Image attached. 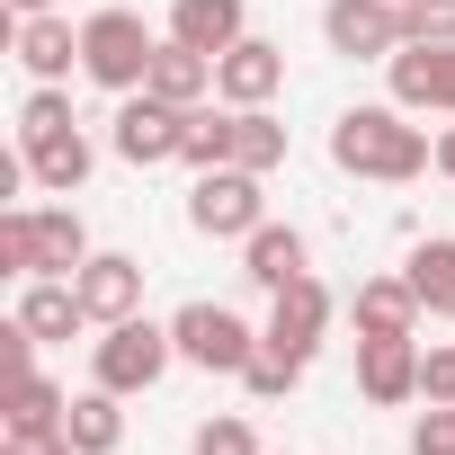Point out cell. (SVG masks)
Listing matches in <instances>:
<instances>
[{"instance_id":"ffe728a7","label":"cell","mask_w":455,"mask_h":455,"mask_svg":"<svg viewBox=\"0 0 455 455\" xmlns=\"http://www.w3.org/2000/svg\"><path fill=\"white\" fill-rule=\"evenodd\" d=\"M19 322H28L36 339H72L90 313H81V286H72V277H28V295H19Z\"/></svg>"},{"instance_id":"1f68e13d","label":"cell","mask_w":455,"mask_h":455,"mask_svg":"<svg viewBox=\"0 0 455 455\" xmlns=\"http://www.w3.org/2000/svg\"><path fill=\"white\" fill-rule=\"evenodd\" d=\"M419 402H455V348H428L419 357Z\"/></svg>"},{"instance_id":"52a82bcc","label":"cell","mask_w":455,"mask_h":455,"mask_svg":"<svg viewBox=\"0 0 455 455\" xmlns=\"http://www.w3.org/2000/svg\"><path fill=\"white\" fill-rule=\"evenodd\" d=\"M179 143H188V108H170V99H152V90H134V99L116 108V161L152 170V161H179Z\"/></svg>"},{"instance_id":"5b68a950","label":"cell","mask_w":455,"mask_h":455,"mask_svg":"<svg viewBox=\"0 0 455 455\" xmlns=\"http://www.w3.org/2000/svg\"><path fill=\"white\" fill-rule=\"evenodd\" d=\"M170 339H179V357L205 366V375H242V366L259 357V331H251L233 304H179V313H170Z\"/></svg>"},{"instance_id":"e0dca14e","label":"cell","mask_w":455,"mask_h":455,"mask_svg":"<svg viewBox=\"0 0 455 455\" xmlns=\"http://www.w3.org/2000/svg\"><path fill=\"white\" fill-rule=\"evenodd\" d=\"M90 268V223L72 205H36V277H81Z\"/></svg>"},{"instance_id":"603a6c76","label":"cell","mask_w":455,"mask_h":455,"mask_svg":"<svg viewBox=\"0 0 455 455\" xmlns=\"http://www.w3.org/2000/svg\"><path fill=\"white\" fill-rule=\"evenodd\" d=\"M63 411H72V402H63L45 375H10V437H54Z\"/></svg>"},{"instance_id":"4dcf8cb0","label":"cell","mask_w":455,"mask_h":455,"mask_svg":"<svg viewBox=\"0 0 455 455\" xmlns=\"http://www.w3.org/2000/svg\"><path fill=\"white\" fill-rule=\"evenodd\" d=\"M411 455H455V402H428L411 419Z\"/></svg>"},{"instance_id":"ba28073f","label":"cell","mask_w":455,"mask_h":455,"mask_svg":"<svg viewBox=\"0 0 455 455\" xmlns=\"http://www.w3.org/2000/svg\"><path fill=\"white\" fill-rule=\"evenodd\" d=\"M322 331H331V295H322V277H295V286H277V313H268L259 348H277V357L304 366L322 348Z\"/></svg>"},{"instance_id":"e575fe53","label":"cell","mask_w":455,"mask_h":455,"mask_svg":"<svg viewBox=\"0 0 455 455\" xmlns=\"http://www.w3.org/2000/svg\"><path fill=\"white\" fill-rule=\"evenodd\" d=\"M10 10H19V19H45V10H54V0H10Z\"/></svg>"},{"instance_id":"9a60e30c","label":"cell","mask_w":455,"mask_h":455,"mask_svg":"<svg viewBox=\"0 0 455 455\" xmlns=\"http://www.w3.org/2000/svg\"><path fill=\"white\" fill-rule=\"evenodd\" d=\"M242 277L268 286V295L295 286V277H313V268H304V233H295V223H259V233L242 242Z\"/></svg>"},{"instance_id":"d6a6232c","label":"cell","mask_w":455,"mask_h":455,"mask_svg":"<svg viewBox=\"0 0 455 455\" xmlns=\"http://www.w3.org/2000/svg\"><path fill=\"white\" fill-rule=\"evenodd\" d=\"M0 455H72V437H63V428H54V437H10Z\"/></svg>"},{"instance_id":"4316f807","label":"cell","mask_w":455,"mask_h":455,"mask_svg":"<svg viewBox=\"0 0 455 455\" xmlns=\"http://www.w3.org/2000/svg\"><path fill=\"white\" fill-rule=\"evenodd\" d=\"M72 125V99L54 90V81H36V99L19 108V143H45V134H63Z\"/></svg>"},{"instance_id":"ac0fdd59","label":"cell","mask_w":455,"mask_h":455,"mask_svg":"<svg viewBox=\"0 0 455 455\" xmlns=\"http://www.w3.org/2000/svg\"><path fill=\"white\" fill-rule=\"evenodd\" d=\"M125 393H108V384H90L72 411H63V437H72V455H116L125 446V411H116Z\"/></svg>"},{"instance_id":"7402d4cb","label":"cell","mask_w":455,"mask_h":455,"mask_svg":"<svg viewBox=\"0 0 455 455\" xmlns=\"http://www.w3.org/2000/svg\"><path fill=\"white\" fill-rule=\"evenodd\" d=\"M72 54H81V36H72V19H19V63L36 72V81H63L72 72Z\"/></svg>"},{"instance_id":"484cf974","label":"cell","mask_w":455,"mask_h":455,"mask_svg":"<svg viewBox=\"0 0 455 455\" xmlns=\"http://www.w3.org/2000/svg\"><path fill=\"white\" fill-rule=\"evenodd\" d=\"M402 45H455V0H402Z\"/></svg>"},{"instance_id":"d6986e66","label":"cell","mask_w":455,"mask_h":455,"mask_svg":"<svg viewBox=\"0 0 455 455\" xmlns=\"http://www.w3.org/2000/svg\"><path fill=\"white\" fill-rule=\"evenodd\" d=\"M143 90H152V99H170V108H196V99L214 90V54H196V45H179V36H170V45L152 54V81H143Z\"/></svg>"},{"instance_id":"9c48e42d","label":"cell","mask_w":455,"mask_h":455,"mask_svg":"<svg viewBox=\"0 0 455 455\" xmlns=\"http://www.w3.org/2000/svg\"><path fill=\"white\" fill-rule=\"evenodd\" d=\"M393 108H411V116H455V45H402L393 63Z\"/></svg>"},{"instance_id":"44dd1931","label":"cell","mask_w":455,"mask_h":455,"mask_svg":"<svg viewBox=\"0 0 455 455\" xmlns=\"http://www.w3.org/2000/svg\"><path fill=\"white\" fill-rule=\"evenodd\" d=\"M19 152H28V179L54 188V196H72V188L90 179V143H81V125H63V134H45V143H19Z\"/></svg>"},{"instance_id":"3957f363","label":"cell","mask_w":455,"mask_h":455,"mask_svg":"<svg viewBox=\"0 0 455 455\" xmlns=\"http://www.w3.org/2000/svg\"><path fill=\"white\" fill-rule=\"evenodd\" d=\"M170 357H179V339H170V322H108V339L90 348V375L108 384V393H152L161 375H170Z\"/></svg>"},{"instance_id":"30bf717a","label":"cell","mask_w":455,"mask_h":455,"mask_svg":"<svg viewBox=\"0 0 455 455\" xmlns=\"http://www.w3.org/2000/svg\"><path fill=\"white\" fill-rule=\"evenodd\" d=\"M72 286H81V313H90L99 331L143 313V259H125V251H90V268H81Z\"/></svg>"},{"instance_id":"cb8c5ba5","label":"cell","mask_w":455,"mask_h":455,"mask_svg":"<svg viewBox=\"0 0 455 455\" xmlns=\"http://www.w3.org/2000/svg\"><path fill=\"white\" fill-rule=\"evenodd\" d=\"M402 277H411V295H419L428 313H446V322H455V242H419Z\"/></svg>"},{"instance_id":"836d02e7","label":"cell","mask_w":455,"mask_h":455,"mask_svg":"<svg viewBox=\"0 0 455 455\" xmlns=\"http://www.w3.org/2000/svg\"><path fill=\"white\" fill-rule=\"evenodd\" d=\"M437 170H446V179H455V125H446V134H437Z\"/></svg>"},{"instance_id":"4fadbf2b","label":"cell","mask_w":455,"mask_h":455,"mask_svg":"<svg viewBox=\"0 0 455 455\" xmlns=\"http://www.w3.org/2000/svg\"><path fill=\"white\" fill-rule=\"evenodd\" d=\"M357 393L366 402H411L419 393V339H357Z\"/></svg>"},{"instance_id":"d4e9b609","label":"cell","mask_w":455,"mask_h":455,"mask_svg":"<svg viewBox=\"0 0 455 455\" xmlns=\"http://www.w3.org/2000/svg\"><path fill=\"white\" fill-rule=\"evenodd\" d=\"M0 268H10V277H36V205H10V214H0Z\"/></svg>"},{"instance_id":"6da1fadb","label":"cell","mask_w":455,"mask_h":455,"mask_svg":"<svg viewBox=\"0 0 455 455\" xmlns=\"http://www.w3.org/2000/svg\"><path fill=\"white\" fill-rule=\"evenodd\" d=\"M331 161H339L348 179L402 188V179H419L437 152H428V134L411 125V108H348V116L331 125Z\"/></svg>"},{"instance_id":"83f0119b","label":"cell","mask_w":455,"mask_h":455,"mask_svg":"<svg viewBox=\"0 0 455 455\" xmlns=\"http://www.w3.org/2000/svg\"><path fill=\"white\" fill-rule=\"evenodd\" d=\"M188 455H259V437H251V419L223 411V419H205V428L188 437Z\"/></svg>"},{"instance_id":"7c38bea8","label":"cell","mask_w":455,"mask_h":455,"mask_svg":"<svg viewBox=\"0 0 455 455\" xmlns=\"http://www.w3.org/2000/svg\"><path fill=\"white\" fill-rule=\"evenodd\" d=\"M419 295H411V277H366L357 295H348V322H357V339H411L419 331Z\"/></svg>"},{"instance_id":"277c9868","label":"cell","mask_w":455,"mask_h":455,"mask_svg":"<svg viewBox=\"0 0 455 455\" xmlns=\"http://www.w3.org/2000/svg\"><path fill=\"white\" fill-rule=\"evenodd\" d=\"M188 223L205 242H251L259 223H268V196H259V170H196V188H188Z\"/></svg>"},{"instance_id":"f546056e","label":"cell","mask_w":455,"mask_h":455,"mask_svg":"<svg viewBox=\"0 0 455 455\" xmlns=\"http://www.w3.org/2000/svg\"><path fill=\"white\" fill-rule=\"evenodd\" d=\"M295 375H304V366H295V357H277V348H259V357L242 366V384H251L259 402H286V393H295Z\"/></svg>"},{"instance_id":"f1b7e54d","label":"cell","mask_w":455,"mask_h":455,"mask_svg":"<svg viewBox=\"0 0 455 455\" xmlns=\"http://www.w3.org/2000/svg\"><path fill=\"white\" fill-rule=\"evenodd\" d=\"M179 161H188V170H223V116L188 108V143H179Z\"/></svg>"},{"instance_id":"5bb4252c","label":"cell","mask_w":455,"mask_h":455,"mask_svg":"<svg viewBox=\"0 0 455 455\" xmlns=\"http://www.w3.org/2000/svg\"><path fill=\"white\" fill-rule=\"evenodd\" d=\"M170 36L196 45V54H233L251 36V10L242 0H170Z\"/></svg>"},{"instance_id":"7a4b0ae2","label":"cell","mask_w":455,"mask_h":455,"mask_svg":"<svg viewBox=\"0 0 455 455\" xmlns=\"http://www.w3.org/2000/svg\"><path fill=\"white\" fill-rule=\"evenodd\" d=\"M152 28L134 19V10H99V19H81V72L99 81V90H116V99H134L143 81H152Z\"/></svg>"},{"instance_id":"2e32d148","label":"cell","mask_w":455,"mask_h":455,"mask_svg":"<svg viewBox=\"0 0 455 455\" xmlns=\"http://www.w3.org/2000/svg\"><path fill=\"white\" fill-rule=\"evenodd\" d=\"M223 161L233 170H277L286 161V125L268 108H223Z\"/></svg>"},{"instance_id":"8992f818","label":"cell","mask_w":455,"mask_h":455,"mask_svg":"<svg viewBox=\"0 0 455 455\" xmlns=\"http://www.w3.org/2000/svg\"><path fill=\"white\" fill-rule=\"evenodd\" d=\"M322 36H331V54L393 63V54H402V0H331V10H322Z\"/></svg>"},{"instance_id":"8fae6325","label":"cell","mask_w":455,"mask_h":455,"mask_svg":"<svg viewBox=\"0 0 455 455\" xmlns=\"http://www.w3.org/2000/svg\"><path fill=\"white\" fill-rule=\"evenodd\" d=\"M277 81H286V54H277L268 36H242L233 54H214V99H223V108H268Z\"/></svg>"}]
</instances>
